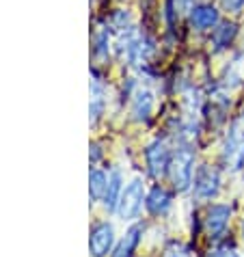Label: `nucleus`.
<instances>
[{"mask_svg": "<svg viewBox=\"0 0 244 257\" xmlns=\"http://www.w3.org/2000/svg\"><path fill=\"white\" fill-rule=\"evenodd\" d=\"M145 186H143L141 180H132L128 186L121 192V199H119V205H117V212L124 220H132L139 216V212L143 208V201H145Z\"/></svg>", "mask_w": 244, "mask_h": 257, "instance_id": "f03ea898", "label": "nucleus"}, {"mask_svg": "<svg viewBox=\"0 0 244 257\" xmlns=\"http://www.w3.org/2000/svg\"><path fill=\"white\" fill-rule=\"evenodd\" d=\"M154 110V93L149 89H139L132 97V115L136 121H147Z\"/></svg>", "mask_w": 244, "mask_h": 257, "instance_id": "1a4fd4ad", "label": "nucleus"}, {"mask_svg": "<svg viewBox=\"0 0 244 257\" xmlns=\"http://www.w3.org/2000/svg\"><path fill=\"white\" fill-rule=\"evenodd\" d=\"M91 123H97V119L104 115V89L97 78L91 80Z\"/></svg>", "mask_w": 244, "mask_h": 257, "instance_id": "4468645a", "label": "nucleus"}, {"mask_svg": "<svg viewBox=\"0 0 244 257\" xmlns=\"http://www.w3.org/2000/svg\"><path fill=\"white\" fill-rule=\"evenodd\" d=\"M108 52H110V35L106 28H99L95 33V39H93V54L97 59H106Z\"/></svg>", "mask_w": 244, "mask_h": 257, "instance_id": "dca6fc26", "label": "nucleus"}, {"mask_svg": "<svg viewBox=\"0 0 244 257\" xmlns=\"http://www.w3.org/2000/svg\"><path fill=\"white\" fill-rule=\"evenodd\" d=\"M145 160H147V169L152 177H164L169 173L171 167V154L164 141H154L152 145L145 149Z\"/></svg>", "mask_w": 244, "mask_h": 257, "instance_id": "20e7f679", "label": "nucleus"}, {"mask_svg": "<svg viewBox=\"0 0 244 257\" xmlns=\"http://www.w3.org/2000/svg\"><path fill=\"white\" fill-rule=\"evenodd\" d=\"M171 3H173V13H175V16L190 13L192 7H195V0H171Z\"/></svg>", "mask_w": 244, "mask_h": 257, "instance_id": "a211bd4d", "label": "nucleus"}, {"mask_svg": "<svg viewBox=\"0 0 244 257\" xmlns=\"http://www.w3.org/2000/svg\"><path fill=\"white\" fill-rule=\"evenodd\" d=\"M207 257H240L238 253L233 251V248H227V246H222V248H216V251H212Z\"/></svg>", "mask_w": 244, "mask_h": 257, "instance_id": "aec40b11", "label": "nucleus"}, {"mask_svg": "<svg viewBox=\"0 0 244 257\" xmlns=\"http://www.w3.org/2000/svg\"><path fill=\"white\" fill-rule=\"evenodd\" d=\"M218 24V11L212 5H195L190 11V26L195 31H210Z\"/></svg>", "mask_w": 244, "mask_h": 257, "instance_id": "6e6552de", "label": "nucleus"}, {"mask_svg": "<svg viewBox=\"0 0 244 257\" xmlns=\"http://www.w3.org/2000/svg\"><path fill=\"white\" fill-rule=\"evenodd\" d=\"M114 244V229L110 223H97L91 229L89 238V251L91 257H106L110 253V248Z\"/></svg>", "mask_w": 244, "mask_h": 257, "instance_id": "39448f33", "label": "nucleus"}, {"mask_svg": "<svg viewBox=\"0 0 244 257\" xmlns=\"http://www.w3.org/2000/svg\"><path fill=\"white\" fill-rule=\"evenodd\" d=\"M141 235H143V225H132L130 229L126 231L124 238H121L119 244L114 246L112 257H132L134 248L139 246V242H141Z\"/></svg>", "mask_w": 244, "mask_h": 257, "instance_id": "9b49d317", "label": "nucleus"}, {"mask_svg": "<svg viewBox=\"0 0 244 257\" xmlns=\"http://www.w3.org/2000/svg\"><path fill=\"white\" fill-rule=\"evenodd\" d=\"M242 119H244V110H242Z\"/></svg>", "mask_w": 244, "mask_h": 257, "instance_id": "412c9836", "label": "nucleus"}, {"mask_svg": "<svg viewBox=\"0 0 244 257\" xmlns=\"http://www.w3.org/2000/svg\"><path fill=\"white\" fill-rule=\"evenodd\" d=\"M235 33H238V28H235V24L231 22H225V24H216V28H214L212 33V46L216 52H220V50H227L229 44L233 41Z\"/></svg>", "mask_w": 244, "mask_h": 257, "instance_id": "ddd939ff", "label": "nucleus"}, {"mask_svg": "<svg viewBox=\"0 0 244 257\" xmlns=\"http://www.w3.org/2000/svg\"><path fill=\"white\" fill-rule=\"evenodd\" d=\"M121 192H124V177H121L119 171H112L110 177H108V186H106L104 199H102V201H104V208L108 210V212H117Z\"/></svg>", "mask_w": 244, "mask_h": 257, "instance_id": "9d476101", "label": "nucleus"}, {"mask_svg": "<svg viewBox=\"0 0 244 257\" xmlns=\"http://www.w3.org/2000/svg\"><path fill=\"white\" fill-rule=\"evenodd\" d=\"M192 188H195V195L199 199H212L218 195L220 190V175L218 171L210 167V164H203V167L197 169L195 173V182H192Z\"/></svg>", "mask_w": 244, "mask_h": 257, "instance_id": "7ed1b4c3", "label": "nucleus"}, {"mask_svg": "<svg viewBox=\"0 0 244 257\" xmlns=\"http://www.w3.org/2000/svg\"><path fill=\"white\" fill-rule=\"evenodd\" d=\"M145 205H147V210L154 214V216H160V214H164L169 208H171V195L164 188L160 186H156L152 188V192L147 195L145 199Z\"/></svg>", "mask_w": 244, "mask_h": 257, "instance_id": "f8f14e48", "label": "nucleus"}, {"mask_svg": "<svg viewBox=\"0 0 244 257\" xmlns=\"http://www.w3.org/2000/svg\"><path fill=\"white\" fill-rule=\"evenodd\" d=\"M106 186H108V177H106L104 171H91L89 175V195H91V201H99L104 199V192H106Z\"/></svg>", "mask_w": 244, "mask_h": 257, "instance_id": "2eb2a0df", "label": "nucleus"}, {"mask_svg": "<svg viewBox=\"0 0 244 257\" xmlns=\"http://www.w3.org/2000/svg\"><path fill=\"white\" fill-rule=\"evenodd\" d=\"M220 5L227 13H240L244 9V0H220Z\"/></svg>", "mask_w": 244, "mask_h": 257, "instance_id": "6ab92c4d", "label": "nucleus"}, {"mask_svg": "<svg viewBox=\"0 0 244 257\" xmlns=\"http://www.w3.org/2000/svg\"><path fill=\"white\" fill-rule=\"evenodd\" d=\"M222 160L231 171H240L244 167V134L238 130H231L222 147Z\"/></svg>", "mask_w": 244, "mask_h": 257, "instance_id": "423d86ee", "label": "nucleus"}, {"mask_svg": "<svg viewBox=\"0 0 244 257\" xmlns=\"http://www.w3.org/2000/svg\"><path fill=\"white\" fill-rule=\"evenodd\" d=\"M242 227H244V223H242Z\"/></svg>", "mask_w": 244, "mask_h": 257, "instance_id": "4be33fe9", "label": "nucleus"}, {"mask_svg": "<svg viewBox=\"0 0 244 257\" xmlns=\"http://www.w3.org/2000/svg\"><path fill=\"white\" fill-rule=\"evenodd\" d=\"M171 180L177 192H186L192 188V177H195V152L188 147L177 149V154L171 158V167H169Z\"/></svg>", "mask_w": 244, "mask_h": 257, "instance_id": "f257e3e1", "label": "nucleus"}, {"mask_svg": "<svg viewBox=\"0 0 244 257\" xmlns=\"http://www.w3.org/2000/svg\"><path fill=\"white\" fill-rule=\"evenodd\" d=\"M164 257H195V255H192V248L184 246V244H175V246L167 248Z\"/></svg>", "mask_w": 244, "mask_h": 257, "instance_id": "f3484780", "label": "nucleus"}, {"mask_svg": "<svg viewBox=\"0 0 244 257\" xmlns=\"http://www.w3.org/2000/svg\"><path fill=\"white\" fill-rule=\"evenodd\" d=\"M229 216H231V208H229V205H222V203H216L207 210L205 229H207V235H210L212 240H218L225 235L227 225H229Z\"/></svg>", "mask_w": 244, "mask_h": 257, "instance_id": "0eeeda50", "label": "nucleus"}]
</instances>
